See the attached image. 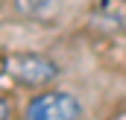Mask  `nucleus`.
I'll list each match as a JSON object with an SVG mask.
<instances>
[{
    "instance_id": "obj_1",
    "label": "nucleus",
    "mask_w": 126,
    "mask_h": 120,
    "mask_svg": "<svg viewBox=\"0 0 126 120\" xmlns=\"http://www.w3.org/2000/svg\"><path fill=\"white\" fill-rule=\"evenodd\" d=\"M3 70L24 88H41L50 85L59 76V64L41 53H12L3 59Z\"/></svg>"
},
{
    "instance_id": "obj_2",
    "label": "nucleus",
    "mask_w": 126,
    "mask_h": 120,
    "mask_svg": "<svg viewBox=\"0 0 126 120\" xmlns=\"http://www.w3.org/2000/svg\"><path fill=\"white\" fill-rule=\"evenodd\" d=\"M27 120H79L82 117V103L67 94V91H47L30 100Z\"/></svg>"
},
{
    "instance_id": "obj_3",
    "label": "nucleus",
    "mask_w": 126,
    "mask_h": 120,
    "mask_svg": "<svg viewBox=\"0 0 126 120\" xmlns=\"http://www.w3.org/2000/svg\"><path fill=\"white\" fill-rule=\"evenodd\" d=\"M59 3L62 0H12L15 12L30 18V21H47L50 15L59 12Z\"/></svg>"
},
{
    "instance_id": "obj_4",
    "label": "nucleus",
    "mask_w": 126,
    "mask_h": 120,
    "mask_svg": "<svg viewBox=\"0 0 126 120\" xmlns=\"http://www.w3.org/2000/svg\"><path fill=\"white\" fill-rule=\"evenodd\" d=\"M9 114H12V103L6 97H0V120H9Z\"/></svg>"
}]
</instances>
